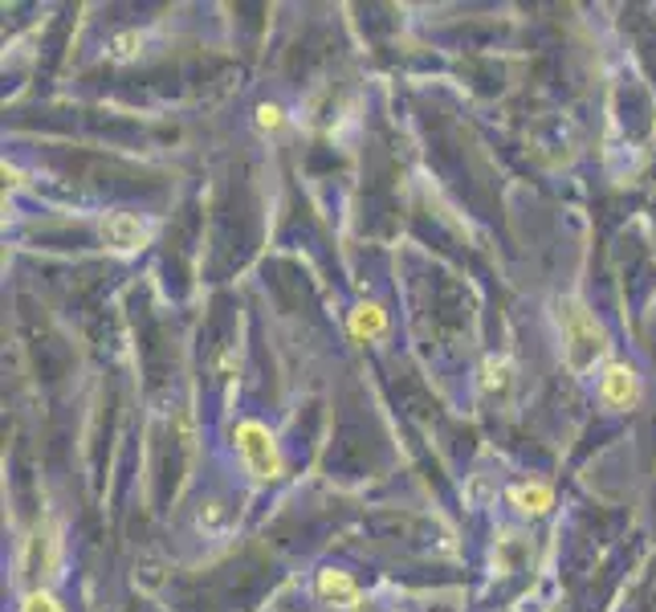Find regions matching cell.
Returning a JSON list of instances; mask_svg holds the SVG:
<instances>
[{
    "label": "cell",
    "mask_w": 656,
    "mask_h": 612,
    "mask_svg": "<svg viewBox=\"0 0 656 612\" xmlns=\"http://www.w3.org/2000/svg\"><path fill=\"white\" fill-rule=\"evenodd\" d=\"M600 400L607 408H636L640 375L628 364H607L604 375H600Z\"/></svg>",
    "instance_id": "cell-5"
},
{
    "label": "cell",
    "mask_w": 656,
    "mask_h": 612,
    "mask_svg": "<svg viewBox=\"0 0 656 612\" xmlns=\"http://www.w3.org/2000/svg\"><path fill=\"white\" fill-rule=\"evenodd\" d=\"M498 498V482L489 474H473L470 482H465V502L470 507H489Z\"/></svg>",
    "instance_id": "cell-11"
},
{
    "label": "cell",
    "mask_w": 656,
    "mask_h": 612,
    "mask_svg": "<svg viewBox=\"0 0 656 612\" xmlns=\"http://www.w3.org/2000/svg\"><path fill=\"white\" fill-rule=\"evenodd\" d=\"M510 502L522 514H546V510L555 507V494H551L546 482H518V486H510Z\"/></svg>",
    "instance_id": "cell-9"
},
{
    "label": "cell",
    "mask_w": 656,
    "mask_h": 612,
    "mask_svg": "<svg viewBox=\"0 0 656 612\" xmlns=\"http://www.w3.org/2000/svg\"><path fill=\"white\" fill-rule=\"evenodd\" d=\"M57 560H62V539H57V527H37L25 544V556H21V568L29 579H46L57 572Z\"/></svg>",
    "instance_id": "cell-3"
},
{
    "label": "cell",
    "mask_w": 656,
    "mask_h": 612,
    "mask_svg": "<svg viewBox=\"0 0 656 612\" xmlns=\"http://www.w3.org/2000/svg\"><path fill=\"white\" fill-rule=\"evenodd\" d=\"M319 596L338 604V609H359V584L351 579V572H338V568H322L319 572Z\"/></svg>",
    "instance_id": "cell-6"
},
{
    "label": "cell",
    "mask_w": 656,
    "mask_h": 612,
    "mask_svg": "<svg viewBox=\"0 0 656 612\" xmlns=\"http://www.w3.org/2000/svg\"><path fill=\"white\" fill-rule=\"evenodd\" d=\"M139 50H143V34H139V29H123V34H115L111 46H106V53H111L115 62H131Z\"/></svg>",
    "instance_id": "cell-12"
},
{
    "label": "cell",
    "mask_w": 656,
    "mask_h": 612,
    "mask_svg": "<svg viewBox=\"0 0 656 612\" xmlns=\"http://www.w3.org/2000/svg\"><path fill=\"white\" fill-rule=\"evenodd\" d=\"M347 327H351V335L359 343H371L380 340L387 331V310L380 303H359L351 310V319H347Z\"/></svg>",
    "instance_id": "cell-8"
},
{
    "label": "cell",
    "mask_w": 656,
    "mask_h": 612,
    "mask_svg": "<svg viewBox=\"0 0 656 612\" xmlns=\"http://www.w3.org/2000/svg\"><path fill=\"white\" fill-rule=\"evenodd\" d=\"M21 612H66V609H62V600H57L50 588H34V592L21 600Z\"/></svg>",
    "instance_id": "cell-13"
},
{
    "label": "cell",
    "mask_w": 656,
    "mask_h": 612,
    "mask_svg": "<svg viewBox=\"0 0 656 612\" xmlns=\"http://www.w3.org/2000/svg\"><path fill=\"white\" fill-rule=\"evenodd\" d=\"M555 319L558 331H563V359H567V368L575 375L595 372V364H604L607 356V331L595 323V315L579 298H558Z\"/></svg>",
    "instance_id": "cell-1"
},
{
    "label": "cell",
    "mask_w": 656,
    "mask_h": 612,
    "mask_svg": "<svg viewBox=\"0 0 656 612\" xmlns=\"http://www.w3.org/2000/svg\"><path fill=\"white\" fill-rule=\"evenodd\" d=\"M282 123H286V111H282L278 102H261V106H257V127H261L266 136L282 131Z\"/></svg>",
    "instance_id": "cell-14"
},
{
    "label": "cell",
    "mask_w": 656,
    "mask_h": 612,
    "mask_svg": "<svg viewBox=\"0 0 656 612\" xmlns=\"http://www.w3.org/2000/svg\"><path fill=\"white\" fill-rule=\"evenodd\" d=\"M102 245L115 254H136L139 245H147V225L136 213H111L102 221Z\"/></svg>",
    "instance_id": "cell-4"
},
{
    "label": "cell",
    "mask_w": 656,
    "mask_h": 612,
    "mask_svg": "<svg viewBox=\"0 0 656 612\" xmlns=\"http://www.w3.org/2000/svg\"><path fill=\"white\" fill-rule=\"evenodd\" d=\"M233 437H236V449H241V458H245L253 477L278 482V477L286 474V461L278 454V442H273V433L261 425V421H241Z\"/></svg>",
    "instance_id": "cell-2"
},
{
    "label": "cell",
    "mask_w": 656,
    "mask_h": 612,
    "mask_svg": "<svg viewBox=\"0 0 656 612\" xmlns=\"http://www.w3.org/2000/svg\"><path fill=\"white\" fill-rule=\"evenodd\" d=\"M196 531L201 535H208V539H217V535H229V527H233V507L224 502V498H204L201 507H196Z\"/></svg>",
    "instance_id": "cell-7"
},
{
    "label": "cell",
    "mask_w": 656,
    "mask_h": 612,
    "mask_svg": "<svg viewBox=\"0 0 656 612\" xmlns=\"http://www.w3.org/2000/svg\"><path fill=\"white\" fill-rule=\"evenodd\" d=\"M510 384H514V368H510V359L489 356L486 364H481V392H486V396H502V392H510Z\"/></svg>",
    "instance_id": "cell-10"
}]
</instances>
